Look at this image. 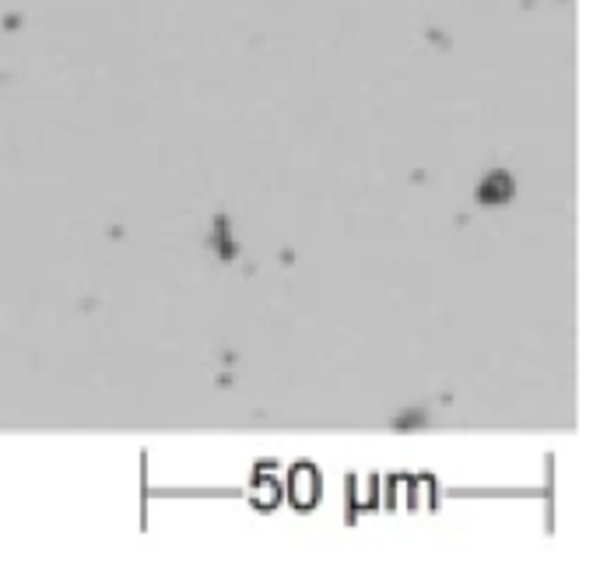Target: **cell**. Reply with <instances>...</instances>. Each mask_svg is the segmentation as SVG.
<instances>
[{
  "instance_id": "1",
  "label": "cell",
  "mask_w": 600,
  "mask_h": 565,
  "mask_svg": "<svg viewBox=\"0 0 600 565\" xmlns=\"http://www.w3.org/2000/svg\"><path fill=\"white\" fill-rule=\"evenodd\" d=\"M481 194H485V201H506V197H509V179L506 176L488 179V183L481 186Z\"/></svg>"
}]
</instances>
